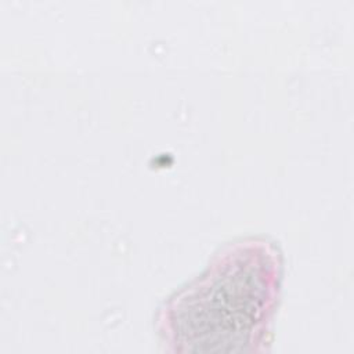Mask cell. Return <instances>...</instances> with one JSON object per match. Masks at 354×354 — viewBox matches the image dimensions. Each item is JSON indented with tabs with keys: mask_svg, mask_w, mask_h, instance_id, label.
Returning <instances> with one entry per match:
<instances>
[{
	"mask_svg": "<svg viewBox=\"0 0 354 354\" xmlns=\"http://www.w3.org/2000/svg\"><path fill=\"white\" fill-rule=\"evenodd\" d=\"M278 286L275 248L266 241H241L167 301L162 328L177 350H254L267 330Z\"/></svg>",
	"mask_w": 354,
	"mask_h": 354,
	"instance_id": "obj_1",
	"label": "cell"
}]
</instances>
